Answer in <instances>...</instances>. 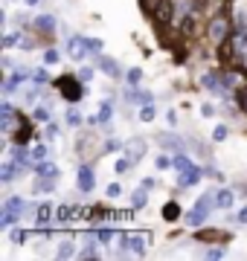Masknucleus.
Returning a JSON list of instances; mask_svg holds the SVG:
<instances>
[{
	"mask_svg": "<svg viewBox=\"0 0 247 261\" xmlns=\"http://www.w3.org/2000/svg\"><path fill=\"white\" fill-rule=\"evenodd\" d=\"M58 87H61V96H64L67 102H79L82 99V87L73 75H64V79H58Z\"/></svg>",
	"mask_w": 247,
	"mask_h": 261,
	"instance_id": "f257e3e1",
	"label": "nucleus"
},
{
	"mask_svg": "<svg viewBox=\"0 0 247 261\" xmlns=\"http://www.w3.org/2000/svg\"><path fill=\"white\" fill-rule=\"evenodd\" d=\"M227 32H230V20L227 18H212L209 20V38H212L215 44H221V41L227 38Z\"/></svg>",
	"mask_w": 247,
	"mask_h": 261,
	"instance_id": "f03ea898",
	"label": "nucleus"
},
{
	"mask_svg": "<svg viewBox=\"0 0 247 261\" xmlns=\"http://www.w3.org/2000/svg\"><path fill=\"white\" fill-rule=\"evenodd\" d=\"M122 244H125L131 252H140V255H143V252H145V244H149V235H145V232H143V235H140V232L122 235Z\"/></svg>",
	"mask_w": 247,
	"mask_h": 261,
	"instance_id": "7ed1b4c3",
	"label": "nucleus"
},
{
	"mask_svg": "<svg viewBox=\"0 0 247 261\" xmlns=\"http://www.w3.org/2000/svg\"><path fill=\"white\" fill-rule=\"evenodd\" d=\"M67 49H70V56L76 58V61H82V58L90 53V47H87V41L85 38H79V35H73L70 41H67Z\"/></svg>",
	"mask_w": 247,
	"mask_h": 261,
	"instance_id": "20e7f679",
	"label": "nucleus"
},
{
	"mask_svg": "<svg viewBox=\"0 0 247 261\" xmlns=\"http://www.w3.org/2000/svg\"><path fill=\"white\" fill-rule=\"evenodd\" d=\"M76 183H79V189H82V192H93V186H96V174H93V168H87V166L79 168Z\"/></svg>",
	"mask_w": 247,
	"mask_h": 261,
	"instance_id": "39448f33",
	"label": "nucleus"
},
{
	"mask_svg": "<svg viewBox=\"0 0 247 261\" xmlns=\"http://www.w3.org/2000/svg\"><path fill=\"white\" fill-rule=\"evenodd\" d=\"M201 180V168L198 166H186V168H181V177H178V183H181V186H195V183H198Z\"/></svg>",
	"mask_w": 247,
	"mask_h": 261,
	"instance_id": "423d86ee",
	"label": "nucleus"
},
{
	"mask_svg": "<svg viewBox=\"0 0 247 261\" xmlns=\"http://www.w3.org/2000/svg\"><path fill=\"white\" fill-rule=\"evenodd\" d=\"M96 64L102 67L105 73L111 75V79H116V75H119V64H116L114 58H108V56H102V53H96Z\"/></svg>",
	"mask_w": 247,
	"mask_h": 261,
	"instance_id": "0eeeda50",
	"label": "nucleus"
},
{
	"mask_svg": "<svg viewBox=\"0 0 247 261\" xmlns=\"http://www.w3.org/2000/svg\"><path fill=\"white\" fill-rule=\"evenodd\" d=\"M154 18L160 20V23H169L171 20V3L169 0H157V3H154Z\"/></svg>",
	"mask_w": 247,
	"mask_h": 261,
	"instance_id": "6e6552de",
	"label": "nucleus"
},
{
	"mask_svg": "<svg viewBox=\"0 0 247 261\" xmlns=\"http://www.w3.org/2000/svg\"><path fill=\"white\" fill-rule=\"evenodd\" d=\"M233 203H236L233 189H221L218 195H215V206H218V209H233Z\"/></svg>",
	"mask_w": 247,
	"mask_h": 261,
	"instance_id": "1a4fd4ad",
	"label": "nucleus"
},
{
	"mask_svg": "<svg viewBox=\"0 0 247 261\" xmlns=\"http://www.w3.org/2000/svg\"><path fill=\"white\" fill-rule=\"evenodd\" d=\"M50 221H53V206H50V203H41L38 209H35V224H38L41 229H44V226H47Z\"/></svg>",
	"mask_w": 247,
	"mask_h": 261,
	"instance_id": "9d476101",
	"label": "nucleus"
},
{
	"mask_svg": "<svg viewBox=\"0 0 247 261\" xmlns=\"http://www.w3.org/2000/svg\"><path fill=\"white\" fill-rule=\"evenodd\" d=\"M29 137H32V125H29V119H23V116H20V125H18V130H15V142L27 145Z\"/></svg>",
	"mask_w": 247,
	"mask_h": 261,
	"instance_id": "9b49d317",
	"label": "nucleus"
},
{
	"mask_svg": "<svg viewBox=\"0 0 247 261\" xmlns=\"http://www.w3.org/2000/svg\"><path fill=\"white\" fill-rule=\"evenodd\" d=\"M18 166L20 163H15V160L3 163V168H0V180H3V183H12V180L18 177Z\"/></svg>",
	"mask_w": 247,
	"mask_h": 261,
	"instance_id": "f8f14e48",
	"label": "nucleus"
},
{
	"mask_svg": "<svg viewBox=\"0 0 247 261\" xmlns=\"http://www.w3.org/2000/svg\"><path fill=\"white\" fill-rule=\"evenodd\" d=\"M23 79H27V70H20V73L9 75V79H6V84H3V93H6V96L15 93V90L20 87V82H23Z\"/></svg>",
	"mask_w": 247,
	"mask_h": 261,
	"instance_id": "ddd939ff",
	"label": "nucleus"
},
{
	"mask_svg": "<svg viewBox=\"0 0 247 261\" xmlns=\"http://www.w3.org/2000/svg\"><path fill=\"white\" fill-rule=\"evenodd\" d=\"M207 209H201V206H195V209H192V212H186V224L189 226H201L204 224V221H207Z\"/></svg>",
	"mask_w": 247,
	"mask_h": 261,
	"instance_id": "4468645a",
	"label": "nucleus"
},
{
	"mask_svg": "<svg viewBox=\"0 0 247 261\" xmlns=\"http://www.w3.org/2000/svg\"><path fill=\"white\" fill-rule=\"evenodd\" d=\"M201 84L212 90V93H221V82H218V73H204L201 75Z\"/></svg>",
	"mask_w": 247,
	"mask_h": 261,
	"instance_id": "2eb2a0df",
	"label": "nucleus"
},
{
	"mask_svg": "<svg viewBox=\"0 0 247 261\" xmlns=\"http://www.w3.org/2000/svg\"><path fill=\"white\" fill-rule=\"evenodd\" d=\"M125 151H128V157H143L145 154V142L143 140H131V142H125Z\"/></svg>",
	"mask_w": 247,
	"mask_h": 261,
	"instance_id": "dca6fc26",
	"label": "nucleus"
},
{
	"mask_svg": "<svg viewBox=\"0 0 247 261\" xmlns=\"http://www.w3.org/2000/svg\"><path fill=\"white\" fill-rule=\"evenodd\" d=\"M18 218H20V212H15V209H3V218H0V229H12Z\"/></svg>",
	"mask_w": 247,
	"mask_h": 261,
	"instance_id": "f3484780",
	"label": "nucleus"
},
{
	"mask_svg": "<svg viewBox=\"0 0 247 261\" xmlns=\"http://www.w3.org/2000/svg\"><path fill=\"white\" fill-rule=\"evenodd\" d=\"M38 177H53L56 180L58 177V166L56 163H41L38 166Z\"/></svg>",
	"mask_w": 247,
	"mask_h": 261,
	"instance_id": "a211bd4d",
	"label": "nucleus"
},
{
	"mask_svg": "<svg viewBox=\"0 0 247 261\" xmlns=\"http://www.w3.org/2000/svg\"><path fill=\"white\" fill-rule=\"evenodd\" d=\"M163 218H166V221H178V218H181V206L178 203H166L163 206Z\"/></svg>",
	"mask_w": 247,
	"mask_h": 261,
	"instance_id": "6ab92c4d",
	"label": "nucleus"
},
{
	"mask_svg": "<svg viewBox=\"0 0 247 261\" xmlns=\"http://www.w3.org/2000/svg\"><path fill=\"white\" fill-rule=\"evenodd\" d=\"M145 189H149V186H145ZM145 189H137V192L131 195V206H140V209H143V206L149 203V195H145Z\"/></svg>",
	"mask_w": 247,
	"mask_h": 261,
	"instance_id": "aec40b11",
	"label": "nucleus"
},
{
	"mask_svg": "<svg viewBox=\"0 0 247 261\" xmlns=\"http://www.w3.org/2000/svg\"><path fill=\"white\" fill-rule=\"evenodd\" d=\"M35 23H38V29H47V32H53V29H56V18H53V15H41Z\"/></svg>",
	"mask_w": 247,
	"mask_h": 261,
	"instance_id": "412c9836",
	"label": "nucleus"
},
{
	"mask_svg": "<svg viewBox=\"0 0 247 261\" xmlns=\"http://www.w3.org/2000/svg\"><path fill=\"white\" fill-rule=\"evenodd\" d=\"M47 157H50V148H47V145H35V148H32V160H35V163H44Z\"/></svg>",
	"mask_w": 247,
	"mask_h": 261,
	"instance_id": "4be33fe9",
	"label": "nucleus"
},
{
	"mask_svg": "<svg viewBox=\"0 0 247 261\" xmlns=\"http://www.w3.org/2000/svg\"><path fill=\"white\" fill-rule=\"evenodd\" d=\"M76 252V247H73V241H61V247H58V258H70Z\"/></svg>",
	"mask_w": 247,
	"mask_h": 261,
	"instance_id": "5701e85b",
	"label": "nucleus"
},
{
	"mask_svg": "<svg viewBox=\"0 0 247 261\" xmlns=\"http://www.w3.org/2000/svg\"><path fill=\"white\" fill-rule=\"evenodd\" d=\"M140 82H143V70H140V67H134V70H128V84H131V87H137Z\"/></svg>",
	"mask_w": 247,
	"mask_h": 261,
	"instance_id": "b1692460",
	"label": "nucleus"
},
{
	"mask_svg": "<svg viewBox=\"0 0 247 261\" xmlns=\"http://www.w3.org/2000/svg\"><path fill=\"white\" fill-rule=\"evenodd\" d=\"M227 137H230V128H227V125H218V128L212 130V140H215V142H224Z\"/></svg>",
	"mask_w": 247,
	"mask_h": 261,
	"instance_id": "393cba45",
	"label": "nucleus"
},
{
	"mask_svg": "<svg viewBox=\"0 0 247 261\" xmlns=\"http://www.w3.org/2000/svg\"><path fill=\"white\" fill-rule=\"evenodd\" d=\"M12 241H15V244H27L29 241V232H27V229H12Z\"/></svg>",
	"mask_w": 247,
	"mask_h": 261,
	"instance_id": "a878e982",
	"label": "nucleus"
},
{
	"mask_svg": "<svg viewBox=\"0 0 247 261\" xmlns=\"http://www.w3.org/2000/svg\"><path fill=\"white\" fill-rule=\"evenodd\" d=\"M32 82L38 84V87H44V84L50 82V73L47 70H38V73H32Z\"/></svg>",
	"mask_w": 247,
	"mask_h": 261,
	"instance_id": "bb28decb",
	"label": "nucleus"
},
{
	"mask_svg": "<svg viewBox=\"0 0 247 261\" xmlns=\"http://www.w3.org/2000/svg\"><path fill=\"white\" fill-rule=\"evenodd\" d=\"M96 238H99L102 244H108V241H114V238H116V232H114V229H99V232H96Z\"/></svg>",
	"mask_w": 247,
	"mask_h": 261,
	"instance_id": "cd10ccee",
	"label": "nucleus"
},
{
	"mask_svg": "<svg viewBox=\"0 0 247 261\" xmlns=\"http://www.w3.org/2000/svg\"><path fill=\"white\" fill-rule=\"evenodd\" d=\"M67 125H70V128H79V125H82V116H79L76 111H67Z\"/></svg>",
	"mask_w": 247,
	"mask_h": 261,
	"instance_id": "c85d7f7f",
	"label": "nucleus"
},
{
	"mask_svg": "<svg viewBox=\"0 0 247 261\" xmlns=\"http://www.w3.org/2000/svg\"><path fill=\"white\" fill-rule=\"evenodd\" d=\"M56 61H61L58 49H47V53H44V64H56Z\"/></svg>",
	"mask_w": 247,
	"mask_h": 261,
	"instance_id": "c756f323",
	"label": "nucleus"
},
{
	"mask_svg": "<svg viewBox=\"0 0 247 261\" xmlns=\"http://www.w3.org/2000/svg\"><path fill=\"white\" fill-rule=\"evenodd\" d=\"M140 119H143V122H152V119H154V108H152V105H143V111H140Z\"/></svg>",
	"mask_w": 247,
	"mask_h": 261,
	"instance_id": "7c9ffc66",
	"label": "nucleus"
},
{
	"mask_svg": "<svg viewBox=\"0 0 247 261\" xmlns=\"http://www.w3.org/2000/svg\"><path fill=\"white\" fill-rule=\"evenodd\" d=\"M111 119V102H102V111H99V122Z\"/></svg>",
	"mask_w": 247,
	"mask_h": 261,
	"instance_id": "2f4dec72",
	"label": "nucleus"
},
{
	"mask_svg": "<svg viewBox=\"0 0 247 261\" xmlns=\"http://www.w3.org/2000/svg\"><path fill=\"white\" fill-rule=\"evenodd\" d=\"M15 44H20V38H18V32H9V35L3 38V47H15Z\"/></svg>",
	"mask_w": 247,
	"mask_h": 261,
	"instance_id": "473e14b6",
	"label": "nucleus"
},
{
	"mask_svg": "<svg viewBox=\"0 0 247 261\" xmlns=\"http://www.w3.org/2000/svg\"><path fill=\"white\" fill-rule=\"evenodd\" d=\"M87 47H90V53H102V41L99 38H87Z\"/></svg>",
	"mask_w": 247,
	"mask_h": 261,
	"instance_id": "72a5a7b5",
	"label": "nucleus"
},
{
	"mask_svg": "<svg viewBox=\"0 0 247 261\" xmlns=\"http://www.w3.org/2000/svg\"><path fill=\"white\" fill-rule=\"evenodd\" d=\"M186 166H192V160L183 157V154H178V157H175V168H186Z\"/></svg>",
	"mask_w": 247,
	"mask_h": 261,
	"instance_id": "f704fd0d",
	"label": "nucleus"
},
{
	"mask_svg": "<svg viewBox=\"0 0 247 261\" xmlns=\"http://www.w3.org/2000/svg\"><path fill=\"white\" fill-rule=\"evenodd\" d=\"M35 119H38V122H47V119H50V108H35Z\"/></svg>",
	"mask_w": 247,
	"mask_h": 261,
	"instance_id": "c9c22d12",
	"label": "nucleus"
},
{
	"mask_svg": "<svg viewBox=\"0 0 247 261\" xmlns=\"http://www.w3.org/2000/svg\"><path fill=\"white\" fill-rule=\"evenodd\" d=\"M122 195V186H119V183H111V186H108V197H119Z\"/></svg>",
	"mask_w": 247,
	"mask_h": 261,
	"instance_id": "e433bc0d",
	"label": "nucleus"
},
{
	"mask_svg": "<svg viewBox=\"0 0 247 261\" xmlns=\"http://www.w3.org/2000/svg\"><path fill=\"white\" fill-rule=\"evenodd\" d=\"M90 79H93V70H90V67L79 70V82H90Z\"/></svg>",
	"mask_w": 247,
	"mask_h": 261,
	"instance_id": "4c0bfd02",
	"label": "nucleus"
},
{
	"mask_svg": "<svg viewBox=\"0 0 247 261\" xmlns=\"http://www.w3.org/2000/svg\"><path fill=\"white\" fill-rule=\"evenodd\" d=\"M70 215H73V209H70V206H61V209H58V221L64 224V221L70 218Z\"/></svg>",
	"mask_w": 247,
	"mask_h": 261,
	"instance_id": "58836bf2",
	"label": "nucleus"
},
{
	"mask_svg": "<svg viewBox=\"0 0 247 261\" xmlns=\"http://www.w3.org/2000/svg\"><path fill=\"white\" fill-rule=\"evenodd\" d=\"M171 163H175V160H169V157H163V154H160V157H157V168H160V171H163V168H169Z\"/></svg>",
	"mask_w": 247,
	"mask_h": 261,
	"instance_id": "ea45409f",
	"label": "nucleus"
},
{
	"mask_svg": "<svg viewBox=\"0 0 247 261\" xmlns=\"http://www.w3.org/2000/svg\"><path fill=\"white\" fill-rule=\"evenodd\" d=\"M58 137V128L56 125H47V140H56Z\"/></svg>",
	"mask_w": 247,
	"mask_h": 261,
	"instance_id": "a19ab883",
	"label": "nucleus"
},
{
	"mask_svg": "<svg viewBox=\"0 0 247 261\" xmlns=\"http://www.w3.org/2000/svg\"><path fill=\"white\" fill-rule=\"evenodd\" d=\"M207 258H224V250H207Z\"/></svg>",
	"mask_w": 247,
	"mask_h": 261,
	"instance_id": "79ce46f5",
	"label": "nucleus"
},
{
	"mask_svg": "<svg viewBox=\"0 0 247 261\" xmlns=\"http://www.w3.org/2000/svg\"><path fill=\"white\" fill-rule=\"evenodd\" d=\"M128 166H131L128 160H119V163H116V166H114V171H125V168H128Z\"/></svg>",
	"mask_w": 247,
	"mask_h": 261,
	"instance_id": "37998d69",
	"label": "nucleus"
},
{
	"mask_svg": "<svg viewBox=\"0 0 247 261\" xmlns=\"http://www.w3.org/2000/svg\"><path fill=\"white\" fill-rule=\"evenodd\" d=\"M201 113H204V116H212V113H215V108H212V105H204V108H201Z\"/></svg>",
	"mask_w": 247,
	"mask_h": 261,
	"instance_id": "c03bdc74",
	"label": "nucleus"
},
{
	"mask_svg": "<svg viewBox=\"0 0 247 261\" xmlns=\"http://www.w3.org/2000/svg\"><path fill=\"white\" fill-rule=\"evenodd\" d=\"M238 224H247V209H241V212H238Z\"/></svg>",
	"mask_w": 247,
	"mask_h": 261,
	"instance_id": "a18cd8bd",
	"label": "nucleus"
}]
</instances>
